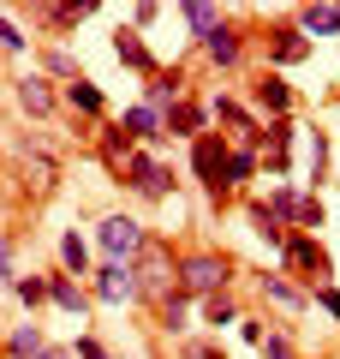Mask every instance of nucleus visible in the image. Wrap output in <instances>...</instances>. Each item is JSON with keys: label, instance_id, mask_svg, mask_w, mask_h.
I'll use <instances>...</instances> for the list:
<instances>
[{"label": "nucleus", "instance_id": "1", "mask_svg": "<svg viewBox=\"0 0 340 359\" xmlns=\"http://www.w3.org/2000/svg\"><path fill=\"white\" fill-rule=\"evenodd\" d=\"M96 245H101L108 264H138V257L150 252V233H143L138 216H108V222L96 228Z\"/></svg>", "mask_w": 340, "mask_h": 359}, {"label": "nucleus", "instance_id": "2", "mask_svg": "<svg viewBox=\"0 0 340 359\" xmlns=\"http://www.w3.org/2000/svg\"><path fill=\"white\" fill-rule=\"evenodd\" d=\"M227 156H233V144H227L221 132H203V138L191 144V180H197L209 198H227Z\"/></svg>", "mask_w": 340, "mask_h": 359}, {"label": "nucleus", "instance_id": "3", "mask_svg": "<svg viewBox=\"0 0 340 359\" xmlns=\"http://www.w3.org/2000/svg\"><path fill=\"white\" fill-rule=\"evenodd\" d=\"M281 264L299 269L311 287H328V276H334V257H328V245L316 240V233H287V245H281Z\"/></svg>", "mask_w": 340, "mask_h": 359}, {"label": "nucleus", "instance_id": "4", "mask_svg": "<svg viewBox=\"0 0 340 359\" xmlns=\"http://www.w3.org/2000/svg\"><path fill=\"white\" fill-rule=\"evenodd\" d=\"M179 294H185V299L227 294V257L221 252H191L185 264H179Z\"/></svg>", "mask_w": 340, "mask_h": 359}, {"label": "nucleus", "instance_id": "5", "mask_svg": "<svg viewBox=\"0 0 340 359\" xmlns=\"http://www.w3.org/2000/svg\"><path fill=\"white\" fill-rule=\"evenodd\" d=\"M138 299H173L179 294V264H167V252L150 240V252L138 257Z\"/></svg>", "mask_w": 340, "mask_h": 359}, {"label": "nucleus", "instance_id": "6", "mask_svg": "<svg viewBox=\"0 0 340 359\" xmlns=\"http://www.w3.org/2000/svg\"><path fill=\"white\" fill-rule=\"evenodd\" d=\"M126 186H132L138 198H173V168H167L162 156H150V150H132Z\"/></svg>", "mask_w": 340, "mask_h": 359}, {"label": "nucleus", "instance_id": "7", "mask_svg": "<svg viewBox=\"0 0 340 359\" xmlns=\"http://www.w3.org/2000/svg\"><path fill=\"white\" fill-rule=\"evenodd\" d=\"M90 287H96L101 306H126V299H138V269L132 264H101V269H90Z\"/></svg>", "mask_w": 340, "mask_h": 359}, {"label": "nucleus", "instance_id": "8", "mask_svg": "<svg viewBox=\"0 0 340 359\" xmlns=\"http://www.w3.org/2000/svg\"><path fill=\"white\" fill-rule=\"evenodd\" d=\"M120 132H126V138L132 144H162L167 138V114H162V108H150V102H138V108H126V114H120Z\"/></svg>", "mask_w": 340, "mask_h": 359}, {"label": "nucleus", "instance_id": "9", "mask_svg": "<svg viewBox=\"0 0 340 359\" xmlns=\"http://www.w3.org/2000/svg\"><path fill=\"white\" fill-rule=\"evenodd\" d=\"M292 138H299V126H292V120H269V126H263V168H269V174H287Z\"/></svg>", "mask_w": 340, "mask_h": 359}, {"label": "nucleus", "instance_id": "10", "mask_svg": "<svg viewBox=\"0 0 340 359\" xmlns=\"http://www.w3.org/2000/svg\"><path fill=\"white\" fill-rule=\"evenodd\" d=\"M251 96H257V108L275 114V120H287V108H292V90H287V78H281V72H263L251 84Z\"/></svg>", "mask_w": 340, "mask_h": 359}, {"label": "nucleus", "instance_id": "11", "mask_svg": "<svg viewBox=\"0 0 340 359\" xmlns=\"http://www.w3.org/2000/svg\"><path fill=\"white\" fill-rule=\"evenodd\" d=\"M269 36H275V42H269V60H275V66H292V60L311 54V36H304L299 25H275Z\"/></svg>", "mask_w": 340, "mask_h": 359}, {"label": "nucleus", "instance_id": "12", "mask_svg": "<svg viewBox=\"0 0 340 359\" xmlns=\"http://www.w3.org/2000/svg\"><path fill=\"white\" fill-rule=\"evenodd\" d=\"M257 168H263V150H257V144H233V156H227V192L251 186Z\"/></svg>", "mask_w": 340, "mask_h": 359}, {"label": "nucleus", "instance_id": "13", "mask_svg": "<svg viewBox=\"0 0 340 359\" xmlns=\"http://www.w3.org/2000/svg\"><path fill=\"white\" fill-rule=\"evenodd\" d=\"M113 54H120V66H132V72H150V78H155V54L143 48L138 30H113Z\"/></svg>", "mask_w": 340, "mask_h": 359}, {"label": "nucleus", "instance_id": "14", "mask_svg": "<svg viewBox=\"0 0 340 359\" xmlns=\"http://www.w3.org/2000/svg\"><path fill=\"white\" fill-rule=\"evenodd\" d=\"M203 54H209L215 66H239V54H245V36L233 25H221L215 36H203Z\"/></svg>", "mask_w": 340, "mask_h": 359}, {"label": "nucleus", "instance_id": "15", "mask_svg": "<svg viewBox=\"0 0 340 359\" xmlns=\"http://www.w3.org/2000/svg\"><path fill=\"white\" fill-rule=\"evenodd\" d=\"M18 108H24V114H54V90H48V78H36V72H30V78H18Z\"/></svg>", "mask_w": 340, "mask_h": 359}, {"label": "nucleus", "instance_id": "16", "mask_svg": "<svg viewBox=\"0 0 340 359\" xmlns=\"http://www.w3.org/2000/svg\"><path fill=\"white\" fill-rule=\"evenodd\" d=\"M203 120H209V108H197V102L167 108V132H173V138H191V144H197V138H203Z\"/></svg>", "mask_w": 340, "mask_h": 359}, {"label": "nucleus", "instance_id": "17", "mask_svg": "<svg viewBox=\"0 0 340 359\" xmlns=\"http://www.w3.org/2000/svg\"><path fill=\"white\" fill-rule=\"evenodd\" d=\"M179 18H185V25L197 30V36H215V30L227 25V18H221V6H209V0H185V6H179Z\"/></svg>", "mask_w": 340, "mask_h": 359}, {"label": "nucleus", "instance_id": "18", "mask_svg": "<svg viewBox=\"0 0 340 359\" xmlns=\"http://www.w3.org/2000/svg\"><path fill=\"white\" fill-rule=\"evenodd\" d=\"M42 347H48V335H42L36 323H18V330L6 335V359H36Z\"/></svg>", "mask_w": 340, "mask_h": 359}, {"label": "nucleus", "instance_id": "19", "mask_svg": "<svg viewBox=\"0 0 340 359\" xmlns=\"http://www.w3.org/2000/svg\"><path fill=\"white\" fill-rule=\"evenodd\" d=\"M299 30L304 36H340V6H304Z\"/></svg>", "mask_w": 340, "mask_h": 359}, {"label": "nucleus", "instance_id": "20", "mask_svg": "<svg viewBox=\"0 0 340 359\" xmlns=\"http://www.w3.org/2000/svg\"><path fill=\"white\" fill-rule=\"evenodd\" d=\"M60 269L66 276H90V240L84 233H60Z\"/></svg>", "mask_w": 340, "mask_h": 359}, {"label": "nucleus", "instance_id": "21", "mask_svg": "<svg viewBox=\"0 0 340 359\" xmlns=\"http://www.w3.org/2000/svg\"><path fill=\"white\" fill-rule=\"evenodd\" d=\"M48 299H54L60 311H72V318H84V306H90V299H84V287H78L72 276H54V282H48Z\"/></svg>", "mask_w": 340, "mask_h": 359}, {"label": "nucleus", "instance_id": "22", "mask_svg": "<svg viewBox=\"0 0 340 359\" xmlns=\"http://www.w3.org/2000/svg\"><path fill=\"white\" fill-rule=\"evenodd\" d=\"M66 108H78V114H101V90L90 84V78H72V84H66Z\"/></svg>", "mask_w": 340, "mask_h": 359}, {"label": "nucleus", "instance_id": "23", "mask_svg": "<svg viewBox=\"0 0 340 359\" xmlns=\"http://www.w3.org/2000/svg\"><path fill=\"white\" fill-rule=\"evenodd\" d=\"M245 216H251L257 240H269V245H275V252H281V245H287V228H281V222L269 216V204H251V210H245Z\"/></svg>", "mask_w": 340, "mask_h": 359}, {"label": "nucleus", "instance_id": "24", "mask_svg": "<svg viewBox=\"0 0 340 359\" xmlns=\"http://www.w3.org/2000/svg\"><path fill=\"white\" fill-rule=\"evenodd\" d=\"M203 323H209V330H221V323H239V306H233L227 294H209V299H203Z\"/></svg>", "mask_w": 340, "mask_h": 359}, {"label": "nucleus", "instance_id": "25", "mask_svg": "<svg viewBox=\"0 0 340 359\" xmlns=\"http://www.w3.org/2000/svg\"><path fill=\"white\" fill-rule=\"evenodd\" d=\"M263 294L275 299V306H304V294L287 282V276H263Z\"/></svg>", "mask_w": 340, "mask_h": 359}, {"label": "nucleus", "instance_id": "26", "mask_svg": "<svg viewBox=\"0 0 340 359\" xmlns=\"http://www.w3.org/2000/svg\"><path fill=\"white\" fill-rule=\"evenodd\" d=\"M13 294H18V299H24V306H30V311H36V306H42V299H48V282H42V276H13Z\"/></svg>", "mask_w": 340, "mask_h": 359}, {"label": "nucleus", "instance_id": "27", "mask_svg": "<svg viewBox=\"0 0 340 359\" xmlns=\"http://www.w3.org/2000/svg\"><path fill=\"white\" fill-rule=\"evenodd\" d=\"M185 318H191V299H185V294H173V299H162V323H167V330H173V335H179V330H191Z\"/></svg>", "mask_w": 340, "mask_h": 359}, {"label": "nucleus", "instance_id": "28", "mask_svg": "<svg viewBox=\"0 0 340 359\" xmlns=\"http://www.w3.org/2000/svg\"><path fill=\"white\" fill-rule=\"evenodd\" d=\"M0 48H6V54H24V48H30V36H24L6 13H0Z\"/></svg>", "mask_w": 340, "mask_h": 359}, {"label": "nucleus", "instance_id": "29", "mask_svg": "<svg viewBox=\"0 0 340 359\" xmlns=\"http://www.w3.org/2000/svg\"><path fill=\"white\" fill-rule=\"evenodd\" d=\"M72 359H113V353L96 341V335H78V341H72Z\"/></svg>", "mask_w": 340, "mask_h": 359}, {"label": "nucleus", "instance_id": "30", "mask_svg": "<svg viewBox=\"0 0 340 359\" xmlns=\"http://www.w3.org/2000/svg\"><path fill=\"white\" fill-rule=\"evenodd\" d=\"M257 353H263V359H299V353H292V341H287V335H269V341L257 347Z\"/></svg>", "mask_w": 340, "mask_h": 359}, {"label": "nucleus", "instance_id": "31", "mask_svg": "<svg viewBox=\"0 0 340 359\" xmlns=\"http://www.w3.org/2000/svg\"><path fill=\"white\" fill-rule=\"evenodd\" d=\"M239 335H245L251 347H263V341H269V335H263V323H257V318H239Z\"/></svg>", "mask_w": 340, "mask_h": 359}, {"label": "nucleus", "instance_id": "32", "mask_svg": "<svg viewBox=\"0 0 340 359\" xmlns=\"http://www.w3.org/2000/svg\"><path fill=\"white\" fill-rule=\"evenodd\" d=\"M316 306H323L328 318H340V294H334V287H316Z\"/></svg>", "mask_w": 340, "mask_h": 359}, {"label": "nucleus", "instance_id": "33", "mask_svg": "<svg viewBox=\"0 0 340 359\" xmlns=\"http://www.w3.org/2000/svg\"><path fill=\"white\" fill-rule=\"evenodd\" d=\"M0 276L13 282V257H6V233H0Z\"/></svg>", "mask_w": 340, "mask_h": 359}, {"label": "nucleus", "instance_id": "34", "mask_svg": "<svg viewBox=\"0 0 340 359\" xmlns=\"http://www.w3.org/2000/svg\"><path fill=\"white\" fill-rule=\"evenodd\" d=\"M36 359H72V347H42Z\"/></svg>", "mask_w": 340, "mask_h": 359}]
</instances>
